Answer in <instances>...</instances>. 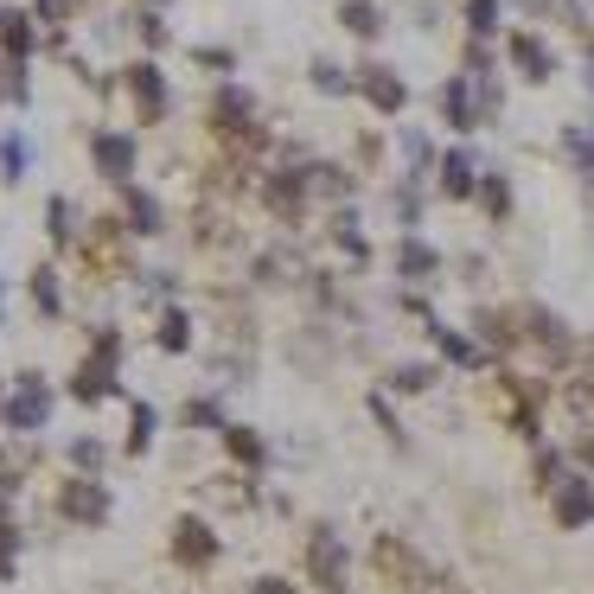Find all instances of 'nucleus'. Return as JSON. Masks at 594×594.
<instances>
[{
  "label": "nucleus",
  "mask_w": 594,
  "mask_h": 594,
  "mask_svg": "<svg viewBox=\"0 0 594 594\" xmlns=\"http://www.w3.org/2000/svg\"><path fill=\"white\" fill-rule=\"evenodd\" d=\"M307 569H313V582H320V589H345V544H339V537L327 530V524L313 530V550H307Z\"/></svg>",
  "instance_id": "1"
},
{
  "label": "nucleus",
  "mask_w": 594,
  "mask_h": 594,
  "mask_svg": "<svg viewBox=\"0 0 594 594\" xmlns=\"http://www.w3.org/2000/svg\"><path fill=\"white\" fill-rule=\"evenodd\" d=\"M557 524H562V530L594 524V480H589V473H575V480L557 486Z\"/></svg>",
  "instance_id": "2"
},
{
  "label": "nucleus",
  "mask_w": 594,
  "mask_h": 594,
  "mask_svg": "<svg viewBox=\"0 0 594 594\" xmlns=\"http://www.w3.org/2000/svg\"><path fill=\"white\" fill-rule=\"evenodd\" d=\"M512 65H518V71L530 77V83H544V77L557 71V58H550V45H544V38H537V33H518V38H512Z\"/></svg>",
  "instance_id": "3"
},
{
  "label": "nucleus",
  "mask_w": 594,
  "mask_h": 594,
  "mask_svg": "<svg viewBox=\"0 0 594 594\" xmlns=\"http://www.w3.org/2000/svg\"><path fill=\"white\" fill-rule=\"evenodd\" d=\"M365 96H372V103H377L384 115H397V110H403V96H409V90H403V77L390 71V65H365Z\"/></svg>",
  "instance_id": "4"
},
{
  "label": "nucleus",
  "mask_w": 594,
  "mask_h": 594,
  "mask_svg": "<svg viewBox=\"0 0 594 594\" xmlns=\"http://www.w3.org/2000/svg\"><path fill=\"white\" fill-rule=\"evenodd\" d=\"M96 167H103V180H128L135 173V141L128 135H96Z\"/></svg>",
  "instance_id": "5"
},
{
  "label": "nucleus",
  "mask_w": 594,
  "mask_h": 594,
  "mask_svg": "<svg viewBox=\"0 0 594 594\" xmlns=\"http://www.w3.org/2000/svg\"><path fill=\"white\" fill-rule=\"evenodd\" d=\"M45 409H52V397H45V384H38V377H26V390L13 397V409H7V422H13V429H38V422H45Z\"/></svg>",
  "instance_id": "6"
},
{
  "label": "nucleus",
  "mask_w": 594,
  "mask_h": 594,
  "mask_svg": "<svg viewBox=\"0 0 594 594\" xmlns=\"http://www.w3.org/2000/svg\"><path fill=\"white\" fill-rule=\"evenodd\" d=\"M442 110H447V128H480L473 96H467V77H447L442 83Z\"/></svg>",
  "instance_id": "7"
},
{
  "label": "nucleus",
  "mask_w": 594,
  "mask_h": 594,
  "mask_svg": "<svg viewBox=\"0 0 594 594\" xmlns=\"http://www.w3.org/2000/svg\"><path fill=\"white\" fill-rule=\"evenodd\" d=\"M65 512L83 524H103L110 518V492H103V486H71V492H65Z\"/></svg>",
  "instance_id": "8"
},
{
  "label": "nucleus",
  "mask_w": 594,
  "mask_h": 594,
  "mask_svg": "<svg viewBox=\"0 0 594 594\" xmlns=\"http://www.w3.org/2000/svg\"><path fill=\"white\" fill-rule=\"evenodd\" d=\"M173 557H180V562H212V557H218V537H212L205 524H180V537H173Z\"/></svg>",
  "instance_id": "9"
},
{
  "label": "nucleus",
  "mask_w": 594,
  "mask_h": 594,
  "mask_svg": "<svg viewBox=\"0 0 594 594\" xmlns=\"http://www.w3.org/2000/svg\"><path fill=\"white\" fill-rule=\"evenodd\" d=\"M442 192L447 198H467V192H473V153L467 148H454L442 160Z\"/></svg>",
  "instance_id": "10"
},
{
  "label": "nucleus",
  "mask_w": 594,
  "mask_h": 594,
  "mask_svg": "<svg viewBox=\"0 0 594 594\" xmlns=\"http://www.w3.org/2000/svg\"><path fill=\"white\" fill-rule=\"evenodd\" d=\"M435 269H442V256H435L429 243H415V237H409L403 250H397V275H409V282H429Z\"/></svg>",
  "instance_id": "11"
},
{
  "label": "nucleus",
  "mask_w": 594,
  "mask_h": 594,
  "mask_svg": "<svg viewBox=\"0 0 594 594\" xmlns=\"http://www.w3.org/2000/svg\"><path fill=\"white\" fill-rule=\"evenodd\" d=\"M77 397H83V403H103V397H110L115 384H110V365H103V358H96V365H83V372H77V384H71Z\"/></svg>",
  "instance_id": "12"
},
{
  "label": "nucleus",
  "mask_w": 594,
  "mask_h": 594,
  "mask_svg": "<svg viewBox=\"0 0 594 594\" xmlns=\"http://www.w3.org/2000/svg\"><path fill=\"white\" fill-rule=\"evenodd\" d=\"M128 83H135V96L148 103V115H160V103H167V90H160V71H153V65H135V71H128Z\"/></svg>",
  "instance_id": "13"
},
{
  "label": "nucleus",
  "mask_w": 594,
  "mask_h": 594,
  "mask_svg": "<svg viewBox=\"0 0 594 594\" xmlns=\"http://www.w3.org/2000/svg\"><path fill=\"white\" fill-rule=\"evenodd\" d=\"M128 230H141V237L160 230V205H153L148 192H128Z\"/></svg>",
  "instance_id": "14"
},
{
  "label": "nucleus",
  "mask_w": 594,
  "mask_h": 594,
  "mask_svg": "<svg viewBox=\"0 0 594 594\" xmlns=\"http://www.w3.org/2000/svg\"><path fill=\"white\" fill-rule=\"evenodd\" d=\"M0 45H7V52H26V45H33L26 13H0Z\"/></svg>",
  "instance_id": "15"
},
{
  "label": "nucleus",
  "mask_w": 594,
  "mask_h": 594,
  "mask_svg": "<svg viewBox=\"0 0 594 594\" xmlns=\"http://www.w3.org/2000/svg\"><path fill=\"white\" fill-rule=\"evenodd\" d=\"M339 20H345V26H352V33H358V38H372L377 26H384V20H377V7H372V0H352V7L339 13Z\"/></svg>",
  "instance_id": "16"
},
{
  "label": "nucleus",
  "mask_w": 594,
  "mask_h": 594,
  "mask_svg": "<svg viewBox=\"0 0 594 594\" xmlns=\"http://www.w3.org/2000/svg\"><path fill=\"white\" fill-rule=\"evenodd\" d=\"M435 339H442V352H447V358H454V365H467V372H480V365H486V358H480V352H473V345H467V339L442 333V327H435Z\"/></svg>",
  "instance_id": "17"
},
{
  "label": "nucleus",
  "mask_w": 594,
  "mask_h": 594,
  "mask_svg": "<svg viewBox=\"0 0 594 594\" xmlns=\"http://www.w3.org/2000/svg\"><path fill=\"white\" fill-rule=\"evenodd\" d=\"M160 345H167V352H186V345H192V320H186V313H167V327H160Z\"/></svg>",
  "instance_id": "18"
},
{
  "label": "nucleus",
  "mask_w": 594,
  "mask_h": 594,
  "mask_svg": "<svg viewBox=\"0 0 594 594\" xmlns=\"http://www.w3.org/2000/svg\"><path fill=\"white\" fill-rule=\"evenodd\" d=\"M390 384H397V390H429V384H435V365H397Z\"/></svg>",
  "instance_id": "19"
},
{
  "label": "nucleus",
  "mask_w": 594,
  "mask_h": 594,
  "mask_svg": "<svg viewBox=\"0 0 594 594\" xmlns=\"http://www.w3.org/2000/svg\"><path fill=\"white\" fill-rule=\"evenodd\" d=\"M230 454H237V460H250V467H262V442L250 435V429H230Z\"/></svg>",
  "instance_id": "20"
},
{
  "label": "nucleus",
  "mask_w": 594,
  "mask_h": 594,
  "mask_svg": "<svg viewBox=\"0 0 594 594\" xmlns=\"http://www.w3.org/2000/svg\"><path fill=\"white\" fill-rule=\"evenodd\" d=\"M467 26H473V33H492V26H499V0H473V7H467Z\"/></svg>",
  "instance_id": "21"
},
{
  "label": "nucleus",
  "mask_w": 594,
  "mask_h": 594,
  "mask_svg": "<svg viewBox=\"0 0 594 594\" xmlns=\"http://www.w3.org/2000/svg\"><path fill=\"white\" fill-rule=\"evenodd\" d=\"M480 198H486V212H512V186H505V180H486Z\"/></svg>",
  "instance_id": "22"
},
{
  "label": "nucleus",
  "mask_w": 594,
  "mask_h": 594,
  "mask_svg": "<svg viewBox=\"0 0 594 594\" xmlns=\"http://www.w3.org/2000/svg\"><path fill=\"white\" fill-rule=\"evenodd\" d=\"M313 83H320V90H352V77L339 71V65H327V58L313 65Z\"/></svg>",
  "instance_id": "23"
},
{
  "label": "nucleus",
  "mask_w": 594,
  "mask_h": 594,
  "mask_svg": "<svg viewBox=\"0 0 594 594\" xmlns=\"http://www.w3.org/2000/svg\"><path fill=\"white\" fill-rule=\"evenodd\" d=\"M153 442V409L135 403V435H128V447H148Z\"/></svg>",
  "instance_id": "24"
},
{
  "label": "nucleus",
  "mask_w": 594,
  "mask_h": 594,
  "mask_svg": "<svg viewBox=\"0 0 594 594\" xmlns=\"http://www.w3.org/2000/svg\"><path fill=\"white\" fill-rule=\"evenodd\" d=\"M33 295H38V307H45V313H58V288H52V269H38Z\"/></svg>",
  "instance_id": "25"
},
{
  "label": "nucleus",
  "mask_w": 594,
  "mask_h": 594,
  "mask_svg": "<svg viewBox=\"0 0 594 594\" xmlns=\"http://www.w3.org/2000/svg\"><path fill=\"white\" fill-rule=\"evenodd\" d=\"M250 594H295V589H288V582H275V575H262V582H256Z\"/></svg>",
  "instance_id": "26"
},
{
  "label": "nucleus",
  "mask_w": 594,
  "mask_h": 594,
  "mask_svg": "<svg viewBox=\"0 0 594 594\" xmlns=\"http://www.w3.org/2000/svg\"><path fill=\"white\" fill-rule=\"evenodd\" d=\"M589 90H594V52H589Z\"/></svg>",
  "instance_id": "27"
}]
</instances>
